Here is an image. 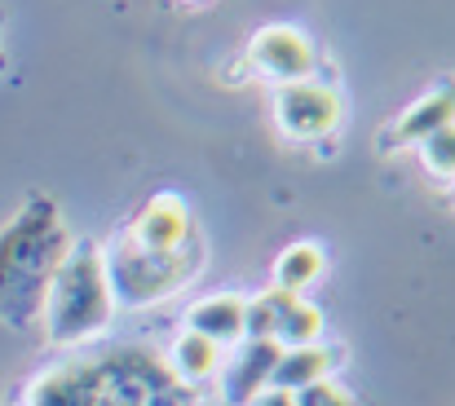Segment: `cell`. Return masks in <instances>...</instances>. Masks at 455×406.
Returning <instances> with one entry per match:
<instances>
[{
    "label": "cell",
    "mask_w": 455,
    "mask_h": 406,
    "mask_svg": "<svg viewBox=\"0 0 455 406\" xmlns=\"http://www.w3.org/2000/svg\"><path fill=\"white\" fill-rule=\"evenodd\" d=\"M248 62L257 76L275 80V84H297V80H314V44L309 36L288 27V22H275V27H261L248 44Z\"/></svg>",
    "instance_id": "obj_7"
},
{
    "label": "cell",
    "mask_w": 455,
    "mask_h": 406,
    "mask_svg": "<svg viewBox=\"0 0 455 406\" xmlns=\"http://www.w3.org/2000/svg\"><path fill=\"white\" fill-rule=\"evenodd\" d=\"M243 336H257V340H275L279 349H297V345H314L323 336V314L292 296V291H261L248 300V322H243Z\"/></svg>",
    "instance_id": "obj_5"
},
{
    "label": "cell",
    "mask_w": 455,
    "mask_h": 406,
    "mask_svg": "<svg viewBox=\"0 0 455 406\" xmlns=\"http://www.w3.org/2000/svg\"><path fill=\"white\" fill-rule=\"evenodd\" d=\"M455 124V76H447L438 89H429L425 98H416L403 120H394L380 133V150H398V146H420L425 137H434L438 129Z\"/></svg>",
    "instance_id": "obj_10"
},
{
    "label": "cell",
    "mask_w": 455,
    "mask_h": 406,
    "mask_svg": "<svg viewBox=\"0 0 455 406\" xmlns=\"http://www.w3.org/2000/svg\"><path fill=\"white\" fill-rule=\"evenodd\" d=\"M279 345L275 340H257V336H243L226 358H221V402L226 406H248L257 394L270 389V376H275V362H279Z\"/></svg>",
    "instance_id": "obj_8"
},
{
    "label": "cell",
    "mask_w": 455,
    "mask_h": 406,
    "mask_svg": "<svg viewBox=\"0 0 455 406\" xmlns=\"http://www.w3.org/2000/svg\"><path fill=\"white\" fill-rule=\"evenodd\" d=\"M124 239L138 243V248H159V252L186 248V243L199 239V235H195V212H190V203H186L181 195H172V190L151 195V199L138 208V217H133V226L124 230Z\"/></svg>",
    "instance_id": "obj_9"
},
{
    "label": "cell",
    "mask_w": 455,
    "mask_h": 406,
    "mask_svg": "<svg viewBox=\"0 0 455 406\" xmlns=\"http://www.w3.org/2000/svg\"><path fill=\"white\" fill-rule=\"evenodd\" d=\"M340 367V349L336 345H297V349H283L279 362H275V376H270V389H283V394H297L314 380H331V371Z\"/></svg>",
    "instance_id": "obj_12"
},
{
    "label": "cell",
    "mask_w": 455,
    "mask_h": 406,
    "mask_svg": "<svg viewBox=\"0 0 455 406\" xmlns=\"http://www.w3.org/2000/svg\"><path fill=\"white\" fill-rule=\"evenodd\" d=\"M221 358H226L221 345H212V340L199 336V331H181V336L172 340V349H168V371L195 394V389H204V385L217 380Z\"/></svg>",
    "instance_id": "obj_13"
},
{
    "label": "cell",
    "mask_w": 455,
    "mask_h": 406,
    "mask_svg": "<svg viewBox=\"0 0 455 406\" xmlns=\"http://www.w3.org/2000/svg\"><path fill=\"white\" fill-rule=\"evenodd\" d=\"M116 318V300L107 287V266H102V243L80 239L71 243V252L62 257V266L49 283L40 322H44V340L53 349H80L93 336H102Z\"/></svg>",
    "instance_id": "obj_3"
},
{
    "label": "cell",
    "mask_w": 455,
    "mask_h": 406,
    "mask_svg": "<svg viewBox=\"0 0 455 406\" xmlns=\"http://www.w3.org/2000/svg\"><path fill=\"white\" fill-rule=\"evenodd\" d=\"M243 322H248V296H239V291L204 296L186 314V331H199V336H208L221 349H235L243 340Z\"/></svg>",
    "instance_id": "obj_11"
},
{
    "label": "cell",
    "mask_w": 455,
    "mask_h": 406,
    "mask_svg": "<svg viewBox=\"0 0 455 406\" xmlns=\"http://www.w3.org/2000/svg\"><path fill=\"white\" fill-rule=\"evenodd\" d=\"M102 266H107V287H111L116 309H147L181 291L199 274L204 248L195 239L186 248L159 252V248H138L120 235L111 248H102Z\"/></svg>",
    "instance_id": "obj_4"
},
{
    "label": "cell",
    "mask_w": 455,
    "mask_h": 406,
    "mask_svg": "<svg viewBox=\"0 0 455 406\" xmlns=\"http://www.w3.org/2000/svg\"><path fill=\"white\" fill-rule=\"evenodd\" d=\"M248 406H297V402H292V394H283V389H266V394H257Z\"/></svg>",
    "instance_id": "obj_17"
},
{
    "label": "cell",
    "mask_w": 455,
    "mask_h": 406,
    "mask_svg": "<svg viewBox=\"0 0 455 406\" xmlns=\"http://www.w3.org/2000/svg\"><path fill=\"white\" fill-rule=\"evenodd\" d=\"M71 252V230L62 208L49 195H31L4 226H0V322L31 327L40 322L49 283Z\"/></svg>",
    "instance_id": "obj_2"
},
{
    "label": "cell",
    "mask_w": 455,
    "mask_h": 406,
    "mask_svg": "<svg viewBox=\"0 0 455 406\" xmlns=\"http://www.w3.org/2000/svg\"><path fill=\"white\" fill-rule=\"evenodd\" d=\"M292 402L297 406H363L345 385H336V380H314V385H305L292 394Z\"/></svg>",
    "instance_id": "obj_16"
},
{
    "label": "cell",
    "mask_w": 455,
    "mask_h": 406,
    "mask_svg": "<svg viewBox=\"0 0 455 406\" xmlns=\"http://www.w3.org/2000/svg\"><path fill=\"white\" fill-rule=\"evenodd\" d=\"M190 389L168 371L164 358L138 345L62 358L40 371L22 406H186Z\"/></svg>",
    "instance_id": "obj_1"
},
{
    "label": "cell",
    "mask_w": 455,
    "mask_h": 406,
    "mask_svg": "<svg viewBox=\"0 0 455 406\" xmlns=\"http://www.w3.org/2000/svg\"><path fill=\"white\" fill-rule=\"evenodd\" d=\"M323 270H327V257H323L318 243H292V248H283V257L275 261V287L301 296L309 283L323 278Z\"/></svg>",
    "instance_id": "obj_14"
},
{
    "label": "cell",
    "mask_w": 455,
    "mask_h": 406,
    "mask_svg": "<svg viewBox=\"0 0 455 406\" xmlns=\"http://www.w3.org/2000/svg\"><path fill=\"white\" fill-rule=\"evenodd\" d=\"M275 124L292 141H323L340 124V98L323 80H297L275 89Z\"/></svg>",
    "instance_id": "obj_6"
},
{
    "label": "cell",
    "mask_w": 455,
    "mask_h": 406,
    "mask_svg": "<svg viewBox=\"0 0 455 406\" xmlns=\"http://www.w3.org/2000/svg\"><path fill=\"white\" fill-rule=\"evenodd\" d=\"M416 150H420V159H425V168L434 177H455V124L438 129L434 137H425Z\"/></svg>",
    "instance_id": "obj_15"
}]
</instances>
